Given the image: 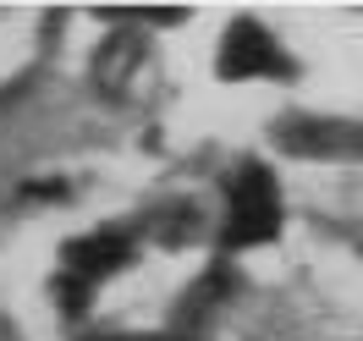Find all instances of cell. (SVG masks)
Segmentation results:
<instances>
[{
    "mask_svg": "<svg viewBox=\"0 0 363 341\" xmlns=\"http://www.w3.org/2000/svg\"><path fill=\"white\" fill-rule=\"evenodd\" d=\"M127 264V237H116V231H105V237H77L67 248V275H77V281H105L111 270H121Z\"/></svg>",
    "mask_w": 363,
    "mask_h": 341,
    "instance_id": "3957f363",
    "label": "cell"
},
{
    "mask_svg": "<svg viewBox=\"0 0 363 341\" xmlns=\"http://www.w3.org/2000/svg\"><path fill=\"white\" fill-rule=\"evenodd\" d=\"M286 72V55L253 17H237L226 28V45H220V77H275Z\"/></svg>",
    "mask_w": 363,
    "mask_h": 341,
    "instance_id": "7a4b0ae2",
    "label": "cell"
},
{
    "mask_svg": "<svg viewBox=\"0 0 363 341\" xmlns=\"http://www.w3.org/2000/svg\"><path fill=\"white\" fill-rule=\"evenodd\" d=\"M116 341H138V336H116ZM155 341H160V336H155Z\"/></svg>",
    "mask_w": 363,
    "mask_h": 341,
    "instance_id": "277c9868",
    "label": "cell"
},
{
    "mask_svg": "<svg viewBox=\"0 0 363 341\" xmlns=\"http://www.w3.org/2000/svg\"><path fill=\"white\" fill-rule=\"evenodd\" d=\"M275 231H281V187L259 160H248L226 182V231L220 237H226V248H259Z\"/></svg>",
    "mask_w": 363,
    "mask_h": 341,
    "instance_id": "6da1fadb",
    "label": "cell"
}]
</instances>
